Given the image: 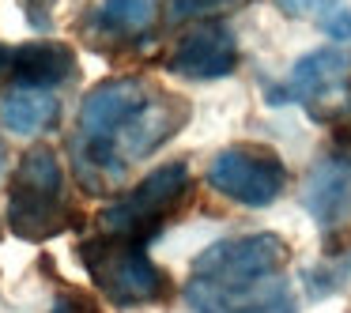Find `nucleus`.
<instances>
[{
  "label": "nucleus",
  "instance_id": "nucleus-1",
  "mask_svg": "<svg viewBox=\"0 0 351 313\" xmlns=\"http://www.w3.org/2000/svg\"><path fill=\"white\" fill-rule=\"evenodd\" d=\"M189 121V102L159 91L147 79H102L80 102L76 174L87 192H106L132 162L155 155Z\"/></svg>",
  "mask_w": 351,
  "mask_h": 313
},
{
  "label": "nucleus",
  "instance_id": "nucleus-2",
  "mask_svg": "<svg viewBox=\"0 0 351 313\" xmlns=\"http://www.w3.org/2000/svg\"><path fill=\"white\" fill-rule=\"evenodd\" d=\"M76 208L64 192V166L53 147L34 144L23 151L8 185V230L23 242H46L76 227Z\"/></svg>",
  "mask_w": 351,
  "mask_h": 313
},
{
  "label": "nucleus",
  "instance_id": "nucleus-3",
  "mask_svg": "<svg viewBox=\"0 0 351 313\" xmlns=\"http://www.w3.org/2000/svg\"><path fill=\"white\" fill-rule=\"evenodd\" d=\"M80 264L87 268L91 283L114 305H152L170 295V279L152 257L144 242L117 234H91L80 242Z\"/></svg>",
  "mask_w": 351,
  "mask_h": 313
},
{
  "label": "nucleus",
  "instance_id": "nucleus-4",
  "mask_svg": "<svg viewBox=\"0 0 351 313\" xmlns=\"http://www.w3.org/2000/svg\"><path fill=\"white\" fill-rule=\"evenodd\" d=\"M193 174L185 162H167L155 166L152 174H144L121 200H114L110 208H102L99 230L117 238H132V242H152L162 230V223L189 200Z\"/></svg>",
  "mask_w": 351,
  "mask_h": 313
},
{
  "label": "nucleus",
  "instance_id": "nucleus-5",
  "mask_svg": "<svg viewBox=\"0 0 351 313\" xmlns=\"http://www.w3.org/2000/svg\"><path fill=\"white\" fill-rule=\"evenodd\" d=\"M291 260V245L280 234H242V238H223L208 245L193 260L189 279L215 283V287H245V283H268L280 279Z\"/></svg>",
  "mask_w": 351,
  "mask_h": 313
},
{
  "label": "nucleus",
  "instance_id": "nucleus-6",
  "mask_svg": "<svg viewBox=\"0 0 351 313\" xmlns=\"http://www.w3.org/2000/svg\"><path fill=\"white\" fill-rule=\"evenodd\" d=\"M204 181L219 197L245 208H268L287 189V166L265 144H230L212 155Z\"/></svg>",
  "mask_w": 351,
  "mask_h": 313
},
{
  "label": "nucleus",
  "instance_id": "nucleus-7",
  "mask_svg": "<svg viewBox=\"0 0 351 313\" xmlns=\"http://www.w3.org/2000/svg\"><path fill=\"white\" fill-rule=\"evenodd\" d=\"M348 76H351V53L313 49L291 68L287 84L268 91V102L272 106L298 102V106H310L313 121H328V117L348 110Z\"/></svg>",
  "mask_w": 351,
  "mask_h": 313
},
{
  "label": "nucleus",
  "instance_id": "nucleus-8",
  "mask_svg": "<svg viewBox=\"0 0 351 313\" xmlns=\"http://www.w3.org/2000/svg\"><path fill=\"white\" fill-rule=\"evenodd\" d=\"M238 68V38L223 19H200L178 34L167 72L182 79H223Z\"/></svg>",
  "mask_w": 351,
  "mask_h": 313
},
{
  "label": "nucleus",
  "instance_id": "nucleus-9",
  "mask_svg": "<svg viewBox=\"0 0 351 313\" xmlns=\"http://www.w3.org/2000/svg\"><path fill=\"white\" fill-rule=\"evenodd\" d=\"M185 302L193 313H295L287 275L268 283H245V287H215V283L189 279Z\"/></svg>",
  "mask_w": 351,
  "mask_h": 313
},
{
  "label": "nucleus",
  "instance_id": "nucleus-10",
  "mask_svg": "<svg viewBox=\"0 0 351 313\" xmlns=\"http://www.w3.org/2000/svg\"><path fill=\"white\" fill-rule=\"evenodd\" d=\"M306 215L317 227L332 230L351 219V155L328 151L310 166L302 189H298Z\"/></svg>",
  "mask_w": 351,
  "mask_h": 313
},
{
  "label": "nucleus",
  "instance_id": "nucleus-11",
  "mask_svg": "<svg viewBox=\"0 0 351 313\" xmlns=\"http://www.w3.org/2000/svg\"><path fill=\"white\" fill-rule=\"evenodd\" d=\"M76 49L64 46V42H23V46L12 49L8 76L16 79V87L53 91V87H64L69 79H76Z\"/></svg>",
  "mask_w": 351,
  "mask_h": 313
},
{
  "label": "nucleus",
  "instance_id": "nucleus-12",
  "mask_svg": "<svg viewBox=\"0 0 351 313\" xmlns=\"http://www.w3.org/2000/svg\"><path fill=\"white\" fill-rule=\"evenodd\" d=\"M61 117V102L49 91H34V87H8L0 95V125L16 136H38V132L53 129Z\"/></svg>",
  "mask_w": 351,
  "mask_h": 313
},
{
  "label": "nucleus",
  "instance_id": "nucleus-13",
  "mask_svg": "<svg viewBox=\"0 0 351 313\" xmlns=\"http://www.w3.org/2000/svg\"><path fill=\"white\" fill-rule=\"evenodd\" d=\"M99 23L114 38H140L155 23V0H106Z\"/></svg>",
  "mask_w": 351,
  "mask_h": 313
},
{
  "label": "nucleus",
  "instance_id": "nucleus-14",
  "mask_svg": "<svg viewBox=\"0 0 351 313\" xmlns=\"http://www.w3.org/2000/svg\"><path fill=\"white\" fill-rule=\"evenodd\" d=\"M242 4H250V0H167V16L170 19H215L219 12L227 8H242Z\"/></svg>",
  "mask_w": 351,
  "mask_h": 313
},
{
  "label": "nucleus",
  "instance_id": "nucleus-15",
  "mask_svg": "<svg viewBox=\"0 0 351 313\" xmlns=\"http://www.w3.org/2000/svg\"><path fill=\"white\" fill-rule=\"evenodd\" d=\"M272 4L287 19H302V16H328L340 0H272Z\"/></svg>",
  "mask_w": 351,
  "mask_h": 313
},
{
  "label": "nucleus",
  "instance_id": "nucleus-16",
  "mask_svg": "<svg viewBox=\"0 0 351 313\" xmlns=\"http://www.w3.org/2000/svg\"><path fill=\"white\" fill-rule=\"evenodd\" d=\"M317 23L332 42H348L351 38V8H332L328 16H321Z\"/></svg>",
  "mask_w": 351,
  "mask_h": 313
},
{
  "label": "nucleus",
  "instance_id": "nucleus-17",
  "mask_svg": "<svg viewBox=\"0 0 351 313\" xmlns=\"http://www.w3.org/2000/svg\"><path fill=\"white\" fill-rule=\"evenodd\" d=\"M57 0H23V12L31 16L34 27H49V12H53Z\"/></svg>",
  "mask_w": 351,
  "mask_h": 313
},
{
  "label": "nucleus",
  "instance_id": "nucleus-18",
  "mask_svg": "<svg viewBox=\"0 0 351 313\" xmlns=\"http://www.w3.org/2000/svg\"><path fill=\"white\" fill-rule=\"evenodd\" d=\"M8 68H12V49H4V46H0V76H4Z\"/></svg>",
  "mask_w": 351,
  "mask_h": 313
},
{
  "label": "nucleus",
  "instance_id": "nucleus-19",
  "mask_svg": "<svg viewBox=\"0 0 351 313\" xmlns=\"http://www.w3.org/2000/svg\"><path fill=\"white\" fill-rule=\"evenodd\" d=\"M4 166H8V147H4V140H0V174H4Z\"/></svg>",
  "mask_w": 351,
  "mask_h": 313
},
{
  "label": "nucleus",
  "instance_id": "nucleus-20",
  "mask_svg": "<svg viewBox=\"0 0 351 313\" xmlns=\"http://www.w3.org/2000/svg\"><path fill=\"white\" fill-rule=\"evenodd\" d=\"M57 313H76V310H57Z\"/></svg>",
  "mask_w": 351,
  "mask_h": 313
},
{
  "label": "nucleus",
  "instance_id": "nucleus-21",
  "mask_svg": "<svg viewBox=\"0 0 351 313\" xmlns=\"http://www.w3.org/2000/svg\"><path fill=\"white\" fill-rule=\"evenodd\" d=\"M348 136H351V129H348Z\"/></svg>",
  "mask_w": 351,
  "mask_h": 313
}]
</instances>
